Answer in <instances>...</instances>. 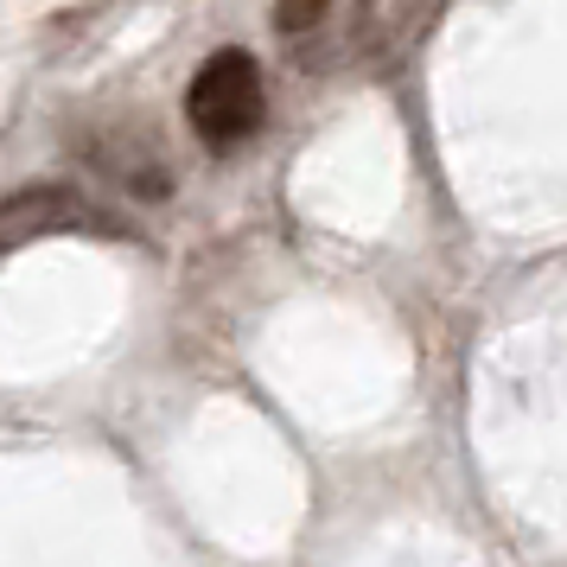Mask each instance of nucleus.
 <instances>
[{"label":"nucleus","mask_w":567,"mask_h":567,"mask_svg":"<svg viewBox=\"0 0 567 567\" xmlns=\"http://www.w3.org/2000/svg\"><path fill=\"white\" fill-rule=\"evenodd\" d=\"M78 154L103 173L109 185H122L128 198H166L173 192V166H166V147H159L154 128L141 122H103V128L78 134Z\"/></svg>","instance_id":"2"},{"label":"nucleus","mask_w":567,"mask_h":567,"mask_svg":"<svg viewBox=\"0 0 567 567\" xmlns=\"http://www.w3.org/2000/svg\"><path fill=\"white\" fill-rule=\"evenodd\" d=\"M261 71L256 58L243 52V45H224V52H210L198 64V78L185 90V115H192V134L205 141V147H236V141H249L261 128Z\"/></svg>","instance_id":"1"},{"label":"nucleus","mask_w":567,"mask_h":567,"mask_svg":"<svg viewBox=\"0 0 567 567\" xmlns=\"http://www.w3.org/2000/svg\"><path fill=\"white\" fill-rule=\"evenodd\" d=\"M338 0H275V32L281 39H307V32H319L326 20H332Z\"/></svg>","instance_id":"3"},{"label":"nucleus","mask_w":567,"mask_h":567,"mask_svg":"<svg viewBox=\"0 0 567 567\" xmlns=\"http://www.w3.org/2000/svg\"><path fill=\"white\" fill-rule=\"evenodd\" d=\"M383 7H389L395 39H414V32H427L440 20V7H446V0H383Z\"/></svg>","instance_id":"4"}]
</instances>
